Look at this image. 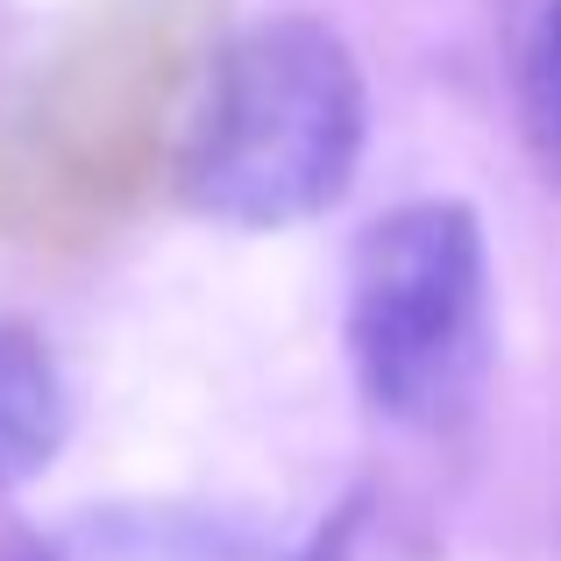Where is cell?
I'll return each instance as SVG.
<instances>
[{"instance_id":"cell-1","label":"cell","mask_w":561,"mask_h":561,"mask_svg":"<svg viewBox=\"0 0 561 561\" xmlns=\"http://www.w3.org/2000/svg\"><path fill=\"white\" fill-rule=\"evenodd\" d=\"M363 65L328 22L271 14L220 50L192 114L179 185L228 228H299L328 214L363 164Z\"/></svg>"},{"instance_id":"cell-2","label":"cell","mask_w":561,"mask_h":561,"mask_svg":"<svg viewBox=\"0 0 561 561\" xmlns=\"http://www.w3.org/2000/svg\"><path fill=\"white\" fill-rule=\"evenodd\" d=\"M348 356L398 426H455L491 370V256L462 199L370 220L348 263Z\"/></svg>"},{"instance_id":"cell-3","label":"cell","mask_w":561,"mask_h":561,"mask_svg":"<svg viewBox=\"0 0 561 561\" xmlns=\"http://www.w3.org/2000/svg\"><path fill=\"white\" fill-rule=\"evenodd\" d=\"M71 434V398L50 348L22 328H0V491L43 477Z\"/></svg>"},{"instance_id":"cell-4","label":"cell","mask_w":561,"mask_h":561,"mask_svg":"<svg viewBox=\"0 0 561 561\" xmlns=\"http://www.w3.org/2000/svg\"><path fill=\"white\" fill-rule=\"evenodd\" d=\"M526 114L540 128V150L561 171V0H548L534 28V57H526Z\"/></svg>"},{"instance_id":"cell-5","label":"cell","mask_w":561,"mask_h":561,"mask_svg":"<svg viewBox=\"0 0 561 561\" xmlns=\"http://www.w3.org/2000/svg\"><path fill=\"white\" fill-rule=\"evenodd\" d=\"M8 561H50V554H43L36 540H14V548H8Z\"/></svg>"}]
</instances>
